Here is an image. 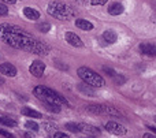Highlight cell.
<instances>
[{
    "mask_svg": "<svg viewBox=\"0 0 156 138\" xmlns=\"http://www.w3.org/2000/svg\"><path fill=\"white\" fill-rule=\"evenodd\" d=\"M108 0H90V4L92 5H104Z\"/></svg>",
    "mask_w": 156,
    "mask_h": 138,
    "instance_id": "4316f807",
    "label": "cell"
},
{
    "mask_svg": "<svg viewBox=\"0 0 156 138\" xmlns=\"http://www.w3.org/2000/svg\"><path fill=\"white\" fill-rule=\"evenodd\" d=\"M86 109H88L89 112H92V114H104L103 112V107L99 105V104H89V105H86Z\"/></svg>",
    "mask_w": 156,
    "mask_h": 138,
    "instance_id": "ac0fdd59",
    "label": "cell"
},
{
    "mask_svg": "<svg viewBox=\"0 0 156 138\" xmlns=\"http://www.w3.org/2000/svg\"><path fill=\"white\" fill-rule=\"evenodd\" d=\"M0 136H3V137H7V138H12V137H14L11 133H8V131L3 130V129H0Z\"/></svg>",
    "mask_w": 156,
    "mask_h": 138,
    "instance_id": "f1b7e54d",
    "label": "cell"
},
{
    "mask_svg": "<svg viewBox=\"0 0 156 138\" xmlns=\"http://www.w3.org/2000/svg\"><path fill=\"white\" fill-rule=\"evenodd\" d=\"M103 71H104V73H107L108 75H111V77H114V75H115V71H114L112 68H108V67H103Z\"/></svg>",
    "mask_w": 156,
    "mask_h": 138,
    "instance_id": "f546056e",
    "label": "cell"
},
{
    "mask_svg": "<svg viewBox=\"0 0 156 138\" xmlns=\"http://www.w3.org/2000/svg\"><path fill=\"white\" fill-rule=\"evenodd\" d=\"M78 90H80L81 93H83V95L89 96V97H94V96H96L94 88L90 86V85H88V84H85V82H82V84H78Z\"/></svg>",
    "mask_w": 156,
    "mask_h": 138,
    "instance_id": "30bf717a",
    "label": "cell"
},
{
    "mask_svg": "<svg viewBox=\"0 0 156 138\" xmlns=\"http://www.w3.org/2000/svg\"><path fill=\"white\" fill-rule=\"evenodd\" d=\"M43 127L45 131H48V133H54L55 129H56V126L52 125V123H48V122H44L43 123Z\"/></svg>",
    "mask_w": 156,
    "mask_h": 138,
    "instance_id": "603a6c76",
    "label": "cell"
},
{
    "mask_svg": "<svg viewBox=\"0 0 156 138\" xmlns=\"http://www.w3.org/2000/svg\"><path fill=\"white\" fill-rule=\"evenodd\" d=\"M123 10L125 8L121 3H114V4H111L110 7H108V14L116 16V15H121V14L123 12Z\"/></svg>",
    "mask_w": 156,
    "mask_h": 138,
    "instance_id": "5bb4252c",
    "label": "cell"
},
{
    "mask_svg": "<svg viewBox=\"0 0 156 138\" xmlns=\"http://www.w3.org/2000/svg\"><path fill=\"white\" fill-rule=\"evenodd\" d=\"M66 41H67L71 47H76V48H82L83 47L82 40H81L80 36H77L76 33H71V32L66 33Z\"/></svg>",
    "mask_w": 156,
    "mask_h": 138,
    "instance_id": "52a82bcc",
    "label": "cell"
},
{
    "mask_svg": "<svg viewBox=\"0 0 156 138\" xmlns=\"http://www.w3.org/2000/svg\"><path fill=\"white\" fill-rule=\"evenodd\" d=\"M112 78H114V84H115V85H123L125 82H126V78H125V77H122V75H116V74H115Z\"/></svg>",
    "mask_w": 156,
    "mask_h": 138,
    "instance_id": "cb8c5ba5",
    "label": "cell"
},
{
    "mask_svg": "<svg viewBox=\"0 0 156 138\" xmlns=\"http://www.w3.org/2000/svg\"><path fill=\"white\" fill-rule=\"evenodd\" d=\"M22 115H25V116H29V118H36V119H40V118H43V115L40 114L38 111H34V109L29 108V107H25V108H22Z\"/></svg>",
    "mask_w": 156,
    "mask_h": 138,
    "instance_id": "e0dca14e",
    "label": "cell"
},
{
    "mask_svg": "<svg viewBox=\"0 0 156 138\" xmlns=\"http://www.w3.org/2000/svg\"><path fill=\"white\" fill-rule=\"evenodd\" d=\"M37 30H40L41 33H48L51 30V25L48 22H43V23H38L37 25Z\"/></svg>",
    "mask_w": 156,
    "mask_h": 138,
    "instance_id": "44dd1931",
    "label": "cell"
},
{
    "mask_svg": "<svg viewBox=\"0 0 156 138\" xmlns=\"http://www.w3.org/2000/svg\"><path fill=\"white\" fill-rule=\"evenodd\" d=\"M45 107H47V109H48V111L55 112V114H59V112L62 111V108H60V107H62V105H59V104H54V103H45Z\"/></svg>",
    "mask_w": 156,
    "mask_h": 138,
    "instance_id": "d6986e66",
    "label": "cell"
},
{
    "mask_svg": "<svg viewBox=\"0 0 156 138\" xmlns=\"http://www.w3.org/2000/svg\"><path fill=\"white\" fill-rule=\"evenodd\" d=\"M3 3H7V4H15L16 0H2Z\"/></svg>",
    "mask_w": 156,
    "mask_h": 138,
    "instance_id": "4dcf8cb0",
    "label": "cell"
},
{
    "mask_svg": "<svg viewBox=\"0 0 156 138\" xmlns=\"http://www.w3.org/2000/svg\"><path fill=\"white\" fill-rule=\"evenodd\" d=\"M103 40L107 44H114L118 40V34H116L114 30H105V32L103 33Z\"/></svg>",
    "mask_w": 156,
    "mask_h": 138,
    "instance_id": "7c38bea8",
    "label": "cell"
},
{
    "mask_svg": "<svg viewBox=\"0 0 156 138\" xmlns=\"http://www.w3.org/2000/svg\"><path fill=\"white\" fill-rule=\"evenodd\" d=\"M105 129H107V131L115 134V136H125V134L127 133V129L125 127V126L116 123V122H108V123H105Z\"/></svg>",
    "mask_w": 156,
    "mask_h": 138,
    "instance_id": "5b68a950",
    "label": "cell"
},
{
    "mask_svg": "<svg viewBox=\"0 0 156 138\" xmlns=\"http://www.w3.org/2000/svg\"><path fill=\"white\" fill-rule=\"evenodd\" d=\"M29 71L36 78H40V77H43L44 71H45V64H44L43 62H40V60H34V62L30 64Z\"/></svg>",
    "mask_w": 156,
    "mask_h": 138,
    "instance_id": "8992f818",
    "label": "cell"
},
{
    "mask_svg": "<svg viewBox=\"0 0 156 138\" xmlns=\"http://www.w3.org/2000/svg\"><path fill=\"white\" fill-rule=\"evenodd\" d=\"M0 40L12 48L32 52L36 55H47L51 51V48L47 44L41 43L25 29L11 23L0 25Z\"/></svg>",
    "mask_w": 156,
    "mask_h": 138,
    "instance_id": "6da1fadb",
    "label": "cell"
},
{
    "mask_svg": "<svg viewBox=\"0 0 156 138\" xmlns=\"http://www.w3.org/2000/svg\"><path fill=\"white\" fill-rule=\"evenodd\" d=\"M77 74L85 84L90 85V86H93V88H103L105 84L103 77L99 75L96 71H93L89 67H80L77 71Z\"/></svg>",
    "mask_w": 156,
    "mask_h": 138,
    "instance_id": "3957f363",
    "label": "cell"
},
{
    "mask_svg": "<svg viewBox=\"0 0 156 138\" xmlns=\"http://www.w3.org/2000/svg\"><path fill=\"white\" fill-rule=\"evenodd\" d=\"M144 138H155V134H144Z\"/></svg>",
    "mask_w": 156,
    "mask_h": 138,
    "instance_id": "1f68e13d",
    "label": "cell"
},
{
    "mask_svg": "<svg viewBox=\"0 0 156 138\" xmlns=\"http://www.w3.org/2000/svg\"><path fill=\"white\" fill-rule=\"evenodd\" d=\"M47 11H48V14L51 16H54V18H56V19H60V21H67L70 16H73L71 8L62 2H51L48 4Z\"/></svg>",
    "mask_w": 156,
    "mask_h": 138,
    "instance_id": "277c9868",
    "label": "cell"
},
{
    "mask_svg": "<svg viewBox=\"0 0 156 138\" xmlns=\"http://www.w3.org/2000/svg\"><path fill=\"white\" fill-rule=\"evenodd\" d=\"M66 129H69V130L73 131V133H78V131H80L78 125H76V123H67V125H66Z\"/></svg>",
    "mask_w": 156,
    "mask_h": 138,
    "instance_id": "d4e9b609",
    "label": "cell"
},
{
    "mask_svg": "<svg viewBox=\"0 0 156 138\" xmlns=\"http://www.w3.org/2000/svg\"><path fill=\"white\" fill-rule=\"evenodd\" d=\"M7 14H8V8H7V5L3 4V3H0V15L4 16V15H7Z\"/></svg>",
    "mask_w": 156,
    "mask_h": 138,
    "instance_id": "484cf974",
    "label": "cell"
},
{
    "mask_svg": "<svg viewBox=\"0 0 156 138\" xmlns=\"http://www.w3.org/2000/svg\"><path fill=\"white\" fill-rule=\"evenodd\" d=\"M78 129H80V131H82V133H85V134H92V136H99L100 134L99 129L92 126V125H86V123L78 125Z\"/></svg>",
    "mask_w": 156,
    "mask_h": 138,
    "instance_id": "9c48e42d",
    "label": "cell"
},
{
    "mask_svg": "<svg viewBox=\"0 0 156 138\" xmlns=\"http://www.w3.org/2000/svg\"><path fill=\"white\" fill-rule=\"evenodd\" d=\"M140 51H141V53H144V55L154 56L155 55V45L154 44H148V43L140 44Z\"/></svg>",
    "mask_w": 156,
    "mask_h": 138,
    "instance_id": "4fadbf2b",
    "label": "cell"
},
{
    "mask_svg": "<svg viewBox=\"0 0 156 138\" xmlns=\"http://www.w3.org/2000/svg\"><path fill=\"white\" fill-rule=\"evenodd\" d=\"M52 137L54 138H67L69 137V134H66V133H59V131H56V133H52Z\"/></svg>",
    "mask_w": 156,
    "mask_h": 138,
    "instance_id": "83f0119b",
    "label": "cell"
},
{
    "mask_svg": "<svg viewBox=\"0 0 156 138\" xmlns=\"http://www.w3.org/2000/svg\"><path fill=\"white\" fill-rule=\"evenodd\" d=\"M25 127L29 129V130H33V131H38L40 129H38V125L36 122H33V120H29V122L25 123Z\"/></svg>",
    "mask_w": 156,
    "mask_h": 138,
    "instance_id": "7402d4cb",
    "label": "cell"
},
{
    "mask_svg": "<svg viewBox=\"0 0 156 138\" xmlns=\"http://www.w3.org/2000/svg\"><path fill=\"white\" fill-rule=\"evenodd\" d=\"M23 136H25V137H32V136H33V134H32V133H25V134H23Z\"/></svg>",
    "mask_w": 156,
    "mask_h": 138,
    "instance_id": "836d02e7",
    "label": "cell"
},
{
    "mask_svg": "<svg viewBox=\"0 0 156 138\" xmlns=\"http://www.w3.org/2000/svg\"><path fill=\"white\" fill-rule=\"evenodd\" d=\"M76 26L81 30H86V32L93 29V23H90L86 19H76Z\"/></svg>",
    "mask_w": 156,
    "mask_h": 138,
    "instance_id": "2e32d148",
    "label": "cell"
},
{
    "mask_svg": "<svg viewBox=\"0 0 156 138\" xmlns=\"http://www.w3.org/2000/svg\"><path fill=\"white\" fill-rule=\"evenodd\" d=\"M33 93L34 96L41 100L43 103H54V104H59V105H66V107H70L69 101L66 100L63 96H60L59 93H56L55 90L49 89V88L45 86H36L33 89Z\"/></svg>",
    "mask_w": 156,
    "mask_h": 138,
    "instance_id": "7a4b0ae2",
    "label": "cell"
},
{
    "mask_svg": "<svg viewBox=\"0 0 156 138\" xmlns=\"http://www.w3.org/2000/svg\"><path fill=\"white\" fill-rule=\"evenodd\" d=\"M23 15L26 16L27 19H32V21H37V19L40 18V12H38L37 10H34V8H32V7H25L23 8Z\"/></svg>",
    "mask_w": 156,
    "mask_h": 138,
    "instance_id": "8fae6325",
    "label": "cell"
},
{
    "mask_svg": "<svg viewBox=\"0 0 156 138\" xmlns=\"http://www.w3.org/2000/svg\"><path fill=\"white\" fill-rule=\"evenodd\" d=\"M0 85H4V78L3 77H0Z\"/></svg>",
    "mask_w": 156,
    "mask_h": 138,
    "instance_id": "d6a6232c",
    "label": "cell"
},
{
    "mask_svg": "<svg viewBox=\"0 0 156 138\" xmlns=\"http://www.w3.org/2000/svg\"><path fill=\"white\" fill-rule=\"evenodd\" d=\"M0 125H4L7 127H16L18 123L14 118L11 116H7V115H0Z\"/></svg>",
    "mask_w": 156,
    "mask_h": 138,
    "instance_id": "9a60e30c",
    "label": "cell"
},
{
    "mask_svg": "<svg viewBox=\"0 0 156 138\" xmlns=\"http://www.w3.org/2000/svg\"><path fill=\"white\" fill-rule=\"evenodd\" d=\"M0 73L7 77H15L16 68H15V66H12L11 63H2V64H0Z\"/></svg>",
    "mask_w": 156,
    "mask_h": 138,
    "instance_id": "ba28073f",
    "label": "cell"
},
{
    "mask_svg": "<svg viewBox=\"0 0 156 138\" xmlns=\"http://www.w3.org/2000/svg\"><path fill=\"white\" fill-rule=\"evenodd\" d=\"M101 107H103V112H104V114L115 115V116H118V115H119V111L114 108L112 105H101Z\"/></svg>",
    "mask_w": 156,
    "mask_h": 138,
    "instance_id": "ffe728a7",
    "label": "cell"
}]
</instances>
